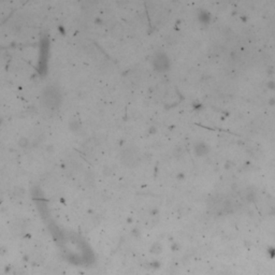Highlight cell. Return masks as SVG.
<instances>
[{
  "label": "cell",
  "instance_id": "obj_1",
  "mask_svg": "<svg viewBox=\"0 0 275 275\" xmlns=\"http://www.w3.org/2000/svg\"><path fill=\"white\" fill-rule=\"evenodd\" d=\"M44 98H45V102L47 106H55L58 104V99H59V93L55 88H49L46 89L45 94H44Z\"/></svg>",
  "mask_w": 275,
  "mask_h": 275
}]
</instances>
